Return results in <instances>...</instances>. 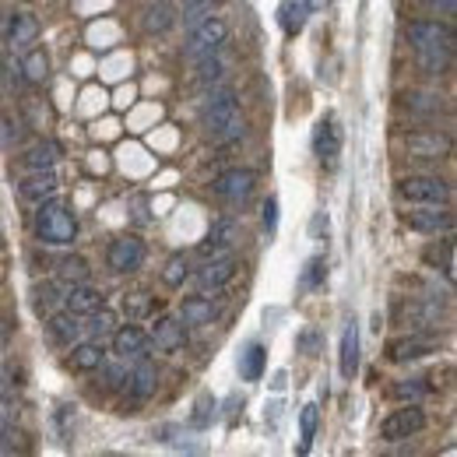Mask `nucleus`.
Wrapping results in <instances>:
<instances>
[{
    "label": "nucleus",
    "mask_w": 457,
    "mask_h": 457,
    "mask_svg": "<svg viewBox=\"0 0 457 457\" xmlns=\"http://www.w3.org/2000/svg\"><path fill=\"white\" fill-rule=\"evenodd\" d=\"M239 243H243V226H239V219L222 215V219L212 222L208 236H204L201 246H197V253H201V257H222V253H236Z\"/></svg>",
    "instance_id": "4468645a"
},
{
    "label": "nucleus",
    "mask_w": 457,
    "mask_h": 457,
    "mask_svg": "<svg viewBox=\"0 0 457 457\" xmlns=\"http://www.w3.org/2000/svg\"><path fill=\"white\" fill-rule=\"evenodd\" d=\"M170 4H172V0H170Z\"/></svg>",
    "instance_id": "49530a36"
},
{
    "label": "nucleus",
    "mask_w": 457,
    "mask_h": 457,
    "mask_svg": "<svg viewBox=\"0 0 457 457\" xmlns=\"http://www.w3.org/2000/svg\"><path fill=\"white\" fill-rule=\"evenodd\" d=\"M401 148L408 159H419V162H440L451 155V137L447 130L440 127H415L401 137Z\"/></svg>",
    "instance_id": "6e6552de"
},
{
    "label": "nucleus",
    "mask_w": 457,
    "mask_h": 457,
    "mask_svg": "<svg viewBox=\"0 0 457 457\" xmlns=\"http://www.w3.org/2000/svg\"><path fill=\"white\" fill-rule=\"evenodd\" d=\"M11 331H14V328H11V320H4V317H0V352L11 345Z\"/></svg>",
    "instance_id": "c03bdc74"
},
{
    "label": "nucleus",
    "mask_w": 457,
    "mask_h": 457,
    "mask_svg": "<svg viewBox=\"0 0 457 457\" xmlns=\"http://www.w3.org/2000/svg\"><path fill=\"white\" fill-rule=\"evenodd\" d=\"M29 299H32V313L46 320L54 310L63 306V286H60V278H39V282H32Z\"/></svg>",
    "instance_id": "393cba45"
},
{
    "label": "nucleus",
    "mask_w": 457,
    "mask_h": 457,
    "mask_svg": "<svg viewBox=\"0 0 457 457\" xmlns=\"http://www.w3.org/2000/svg\"><path fill=\"white\" fill-rule=\"evenodd\" d=\"M7 46L11 50H25V46H32L39 36H43V21H39V14H32V11H14L11 18H7Z\"/></svg>",
    "instance_id": "aec40b11"
},
{
    "label": "nucleus",
    "mask_w": 457,
    "mask_h": 457,
    "mask_svg": "<svg viewBox=\"0 0 457 457\" xmlns=\"http://www.w3.org/2000/svg\"><path fill=\"white\" fill-rule=\"evenodd\" d=\"M57 190H60V179L54 170H32V172H25V179L18 183V194H21V201H29V204H39V201L54 197Z\"/></svg>",
    "instance_id": "5701e85b"
},
{
    "label": "nucleus",
    "mask_w": 457,
    "mask_h": 457,
    "mask_svg": "<svg viewBox=\"0 0 457 457\" xmlns=\"http://www.w3.org/2000/svg\"><path fill=\"white\" fill-rule=\"evenodd\" d=\"M103 306V292L88 282H78V286H67L63 288V310L78 313V317H88Z\"/></svg>",
    "instance_id": "bb28decb"
},
{
    "label": "nucleus",
    "mask_w": 457,
    "mask_h": 457,
    "mask_svg": "<svg viewBox=\"0 0 457 457\" xmlns=\"http://www.w3.org/2000/svg\"><path fill=\"white\" fill-rule=\"evenodd\" d=\"M116 331V313L113 310H106V306H99L96 313H88V324H85V335H92V338H110Z\"/></svg>",
    "instance_id": "4c0bfd02"
},
{
    "label": "nucleus",
    "mask_w": 457,
    "mask_h": 457,
    "mask_svg": "<svg viewBox=\"0 0 457 457\" xmlns=\"http://www.w3.org/2000/svg\"><path fill=\"white\" fill-rule=\"evenodd\" d=\"M113 338V352L123 359V362H130V359H141V355H148V331L137 324V320H130V324H116V331L110 335Z\"/></svg>",
    "instance_id": "6ab92c4d"
},
{
    "label": "nucleus",
    "mask_w": 457,
    "mask_h": 457,
    "mask_svg": "<svg viewBox=\"0 0 457 457\" xmlns=\"http://www.w3.org/2000/svg\"><path fill=\"white\" fill-rule=\"evenodd\" d=\"M222 4H226V0H187V4H183L179 21H183V25H197L201 18L219 14V7H222Z\"/></svg>",
    "instance_id": "58836bf2"
},
{
    "label": "nucleus",
    "mask_w": 457,
    "mask_h": 457,
    "mask_svg": "<svg viewBox=\"0 0 457 457\" xmlns=\"http://www.w3.org/2000/svg\"><path fill=\"white\" fill-rule=\"evenodd\" d=\"M444 103L447 99L444 96H433V92H408V96H401V110L411 116V120H419V123H436L440 113L447 110Z\"/></svg>",
    "instance_id": "4be33fe9"
},
{
    "label": "nucleus",
    "mask_w": 457,
    "mask_h": 457,
    "mask_svg": "<svg viewBox=\"0 0 457 457\" xmlns=\"http://www.w3.org/2000/svg\"><path fill=\"white\" fill-rule=\"evenodd\" d=\"M426 426H429L426 408H422L419 401H401L395 411L384 415V422H380V440H384V444H401V440L419 436Z\"/></svg>",
    "instance_id": "39448f33"
},
{
    "label": "nucleus",
    "mask_w": 457,
    "mask_h": 457,
    "mask_svg": "<svg viewBox=\"0 0 457 457\" xmlns=\"http://www.w3.org/2000/svg\"><path fill=\"white\" fill-rule=\"evenodd\" d=\"M228 36H232V29H228L226 18H222V14H208V18H201L197 25H190V36H187L183 54H187V60L219 54L228 43Z\"/></svg>",
    "instance_id": "423d86ee"
},
{
    "label": "nucleus",
    "mask_w": 457,
    "mask_h": 457,
    "mask_svg": "<svg viewBox=\"0 0 457 457\" xmlns=\"http://www.w3.org/2000/svg\"><path fill=\"white\" fill-rule=\"evenodd\" d=\"M32 228H36V239H39V243L67 250V246H74V239H78V215H74V208H71L63 197L54 194V197H46V201L36 204Z\"/></svg>",
    "instance_id": "7ed1b4c3"
},
{
    "label": "nucleus",
    "mask_w": 457,
    "mask_h": 457,
    "mask_svg": "<svg viewBox=\"0 0 457 457\" xmlns=\"http://www.w3.org/2000/svg\"><path fill=\"white\" fill-rule=\"evenodd\" d=\"M426 11H433V14H444V18H451L457 7V0H419Z\"/></svg>",
    "instance_id": "37998d69"
},
{
    "label": "nucleus",
    "mask_w": 457,
    "mask_h": 457,
    "mask_svg": "<svg viewBox=\"0 0 457 457\" xmlns=\"http://www.w3.org/2000/svg\"><path fill=\"white\" fill-rule=\"evenodd\" d=\"M264 228H268L271 236L278 232V197H275V194L264 201Z\"/></svg>",
    "instance_id": "79ce46f5"
},
{
    "label": "nucleus",
    "mask_w": 457,
    "mask_h": 457,
    "mask_svg": "<svg viewBox=\"0 0 457 457\" xmlns=\"http://www.w3.org/2000/svg\"><path fill=\"white\" fill-rule=\"evenodd\" d=\"M313 155L324 166H335L338 162V155H342V123H338L335 113L317 120V127H313Z\"/></svg>",
    "instance_id": "dca6fc26"
},
{
    "label": "nucleus",
    "mask_w": 457,
    "mask_h": 457,
    "mask_svg": "<svg viewBox=\"0 0 457 457\" xmlns=\"http://www.w3.org/2000/svg\"><path fill=\"white\" fill-rule=\"evenodd\" d=\"M398 197L404 204H451L454 201V187L444 176L411 172V176L398 179Z\"/></svg>",
    "instance_id": "20e7f679"
},
{
    "label": "nucleus",
    "mask_w": 457,
    "mask_h": 457,
    "mask_svg": "<svg viewBox=\"0 0 457 457\" xmlns=\"http://www.w3.org/2000/svg\"><path fill=\"white\" fill-rule=\"evenodd\" d=\"M57 162H60V145H57V141H39V145H32V148H25V152H21V166H25V172L54 170Z\"/></svg>",
    "instance_id": "7c9ffc66"
},
{
    "label": "nucleus",
    "mask_w": 457,
    "mask_h": 457,
    "mask_svg": "<svg viewBox=\"0 0 457 457\" xmlns=\"http://www.w3.org/2000/svg\"><path fill=\"white\" fill-rule=\"evenodd\" d=\"M201 127H204V137L212 145H219V148L236 145L246 134L243 103H239V92L232 85H215L212 88V96L201 106Z\"/></svg>",
    "instance_id": "f03ea898"
},
{
    "label": "nucleus",
    "mask_w": 457,
    "mask_h": 457,
    "mask_svg": "<svg viewBox=\"0 0 457 457\" xmlns=\"http://www.w3.org/2000/svg\"><path fill=\"white\" fill-rule=\"evenodd\" d=\"M18 67H21V78H25L29 85H46V78H50V54L32 43V50L21 57Z\"/></svg>",
    "instance_id": "2f4dec72"
},
{
    "label": "nucleus",
    "mask_w": 457,
    "mask_h": 457,
    "mask_svg": "<svg viewBox=\"0 0 457 457\" xmlns=\"http://www.w3.org/2000/svg\"><path fill=\"white\" fill-rule=\"evenodd\" d=\"M317 426H320V408L317 404H303V411H299V447H295L299 454H310Z\"/></svg>",
    "instance_id": "c9c22d12"
},
{
    "label": "nucleus",
    "mask_w": 457,
    "mask_h": 457,
    "mask_svg": "<svg viewBox=\"0 0 457 457\" xmlns=\"http://www.w3.org/2000/svg\"><path fill=\"white\" fill-rule=\"evenodd\" d=\"M395 320L411 331H436L444 324V303L433 295H408L395 310Z\"/></svg>",
    "instance_id": "0eeeda50"
},
{
    "label": "nucleus",
    "mask_w": 457,
    "mask_h": 457,
    "mask_svg": "<svg viewBox=\"0 0 457 457\" xmlns=\"http://www.w3.org/2000/svg\"><path fill=\"white\" fill-rule=\"evenodd\" d=\"M176 21H179V14L172 11L170 0H152L145 7V14H141V29L148 36H170L172 29H176Z\"/></svg>",
    "instance_id": "a878e982"
},
{
    "label": "nucleus",
    "mask_w": 457,
    "mask_h": 457,
    "mask_svg": "<svg viewBox=\"0 0 457 457\" xmlns=\"http://www.w3.org/2000/svg\"><path fill=\"white\" fill-rule=\"evenodd\" d=\"M310 14H313V11H310L306 0H282V4H278V25H282V32H286L288 39L306 29Z\"/></svg>",
    "instance_id": "c756f323"
},
{
    "label": "nucleus",
    "mask_w": 457,
    "mask_h": 457,
    "mask_svg": "<svg viewBox=\"0 0 457 457\" xmlns=\"http://www.w3.org/2000/svg\"><path fill=\"white\" fill-rule=\"evenodd\" d=\"M148 345L152 348H159V352H179L183 345H187V324L176 317V313H159L155 320H152V331H148Z\"/></svg>",
    "instance_id": "f3484780"
},
{
    "label": "nucleus",
    "mask_w": 457,
    "mask_h": 457,
    "mask_svg": "<svg viewBox=\"0 0 457 457\" xmlns=\"http://www.w3.org/2000/svg\"><path fill=\"white\" fill-rule=\"evenodd\" d=\"M391 395L398 401H419V404H422V401L433 395V387H429L426 377H408V380H398V384H395Z\"/></svg>",
    "instance_id": "e433bc0d"
},
{
    "label": "nucleus",
    "mask_w": 457,
    "mask_h": 457,
    "mask_svg": "<svg viewBox=\"0 0 457 457\" xmlns=\"http://www.w3.org/2000/svg\"><path fill=\"white\" fill-rule=\"evenodd\" d=\"M359 362H362V342H359V324L352 320L342 335V355H338V366H342L345 380H355L359 373Z\"/></svg>",
    "instance_id": "c85d7f7f"
},
{
    "label": "nucleus",
    "mask_w": 457,
    "mask_h": 457,
    "mask_svg": "<svg viewBox=\"0 0 457 457\" xmlns=\"http://www.w3.org/2000/svg\"><path fill=\"white\" fill-rule=\"evenodd\" d=\"M21 436H18V429L11 426V419H4L0 415V454H14L21 444H18Z\"/></svg>",
    "instance_id": "a19ab883"
},
{
    "label": "nucleus",
    "mask_w": 457,
    "mask_h": 457,
    "mask_svg": "<svg viewBox=\"0 0 457 457\" xmlns=\"http://www.w3.org/2000/svg\"><path fill=\"white\" fill-rule=\"evenodd\" d=\"M120 387H123L127 404H145V401H152L155 391H159V366H155L148 355L134 359V366H127Z\"/></svg>",
    "instance_id": "1a4fd4ad"
},
{
    "label": "nucleus",
    "mask_w": 457,
    "mask_h": 457,
    "mask_svg": "<svg viewBox=\"0 0 457 457\" xmlns=\"http://www.w3.org/2000/svg\"><path fill=\"white\" fill-rule=\"evenodd\" d=\"M57 278L63 286H78V282H88L92 278V264L81 257V253H63L57 261Z\"/></svg>",
    "instance_id": "72a5a7b5"
},
{
    "label": "nucleus",
    "mask_w": 457,
    "mask_h": 457,
    "mask_svg": "<svg viewBox=\"0 0 457 457\" xmlns=\"http://www.w3.org/2000/svg\"><path fill=\"white\" fill-rule=\"evenodd\" d=\"M264 366H268V348H264L261 342H246V345H243V352H239V362H236L239 377H243L246 384H257V380L264 377Z\"/></svg>",
    "instance_id": "cd10ccee"
},
{
    "label": "nucleus",
    "mask_w": 457,
    "mask_h": 457,
    "mask_svg": "<svg viewBox=\"0 0 457 457\" xmlns=\"http://www.w3.org/2000/svg\"><path fill=\"white\" fill-rule=\"evenodd\" d=\"M145 257H148V246H145V239L134 236V232L116 236L113 243L106 246V264H110L113 275H134V271H141Z\"/></svg>",
    "instance_id": "9b49d317"
},
{
    "label": "nucleus",
    "mask_w": 457,
    "mask_h": 457,
    "mask_svg": "<svg viewBox=\"0 0 457 457\" xmlns=\"http://www.w3.org/2000/svg\"><path fill=\"white\" fill-rule=\"evenodd\" d=\"M328 278V261L324 257H310L306 268H303V278H299V288H317Z\"/></svg>",
    "instance_id": "ea45409f"
},
{
    "label": "nucleus",
    "mask_w": 457,
    "mask_h": 457,
    "mask_svg": "<svg viewBox=\"0 0 457 457\" xmlns=\"http://www.w3.org/2000/svg\"><path fill=\"white\" fill-rule=\"evenodd\" d=\"M103 359H106V345L99 342V338H88V342L78 338V342L71 345L67 370H74V373H96L103 366Z\"/></svg>",
    "instance_id": "b1692460"
},
{
    "label": "nucleus",
    "mask_w": 457,
    "mask_h": 457,
    "mask_svg": "<svg viewBox=\"0 0 457 457\" xmlns=\"http://www.w3.org/2000/svg\"><path fill=\"white\" fill-rule=\"evenodd\" d=\"M190 63H194V81H197V85H208V88L222 85V78H226V60L219 57V54L194 57Z\"/></svg>",
    "instance_id": "473e14b6"
},
{
    "label": "nucleus",
    "mask_w": 457,
    "mask_h": 457,
    "mask_svg": "<svg viewBox=\"0 0 457 457\" xmlns=\"http://www.w3.org/2000/svg\"><path fill=\"white\" fill-rule=\"evenodd\" d=\"M253 190H257V172L243 170V166L219 172V176L212 179V194H215L219 201H226V204H243V201H250Z\"/></svg>",
    "instance_id": "ddd939ff"
},
{
    "label": "nucleus",
    "mask_w": 457,
    "mask_h": 457,
    "mask_svg": "<svg viewBox=\"0 0 457 457\" xmlns=\"http://www.w3.org/2000/svg\"><path fill=\"white\" fill-rule=\"evenodd\" d=\"M190 253L187 250H176L166 257V264H162V286L166 288H183L187 286V278H190Z\"/></svg>",
    "instance_id": "f704fd0d"
},
{
    "label": "nucleus",
    "mask_w": 457,
    "mask_h": 457,
    "mask_svg": "<svg viewBox=\"0 0 457 457\" xmlns=\"http://www.w3.org/2000/svg\"><path fill=\"white\" fill-rule=\"evenodd\" d=\"M236 275H239V257L236 253L204 257V264L197 271H190V278L197 282V288H208V292H222Z\"/></svg>",
    "instance_id": "2eb2a0df"
},
{
    "label": "nucleus",
    "mask_w": 457,
    "mask_h": 457,
    "mask_svg": "<svg viewBox=\"0 0 457 457\" xmlns=\"http://www.w3.org/2000/svg\"><path fill=\"white\" fill-rule=\"evenodd\" d=\"M404 43L415 57V67L426 74V78H444L454 63V25L444 21V18H419V21H408L404 25Z\"/></svg>",
    "instance_id": "f257e3e1"
},
{
    "label": "nucleus",
    "mask_w": 457,
    "mask_h": 457,
    "mask_svg": "<svg viewBox=\"0 0 457 457\" xmlns=\"http://www.w3.org/2000/svg\"><path fill=\"white\" fill-rule=\"evenodd\" d=\"M436 352H440V345L433 342V338H422L419 331L387 342V359L398 362V366H404V362H422V359H429V355H436Z\"/></svg>",
    "instance_id": "a211bd4d"
},
{
    "label": "nucleus",
    "mask_w": 457,
    "mask_h": 457,
    "mask_svg": "<svg viewBox=\"0 0 457 457\" xmlns=\"http://www.w3.org/2000/svg\"><path fill=\"white\" fill-rule=\"evenodd\" d=\"M401 222L419 236H444L454 228V212L451 204H408Z\"/></svg>",
    "instance_id": "9d476101"
},
{
    "label": "nucleus",
    "mask_w": 457,
    "mask_h": 457,
    "mask_svg": "<svg viewBox=\"0 0 457 457\" xmlns=\"http://www.w3.org/2000/svg\"><path fill=\"white\" fill-rule=\"evenodd\" d=\"M81 335H85V317H78V313H71L63 306L46 317V338H50V345H67L71 348Z\"/></svg>",
    "instance_id": "412c9836"
},
{
    "label": "nucleus",
    "mask_w": 457,
    "mask_h": 457,
    "mask_svg": "<svg viewBox=\"0 0 457 457\" xmlns=\"http://www.w3.org/2000/svg\"><path fill=\"white\" fill-rule=\"evenodd\" d=\"M219 317H222V295H219V292L201 288V292H190V295L179 303V320H183L187 328H208V324H215Z\"/></svg>",
    "instance_id": "f8f14e48"
},
{
    "label": "nucleus",
    "mask_w": 457,
    "mask_h": 457,
    "mask_svg": "<svg viewBox=\"0 0 457 457\" xmlns=\"http://www.w3.org/2000/svg\"><path fill=\"white\" fill-rule=\"evenodd\" d=\"M306 4H310V11H324L331 0H306Z\"/></svg>",
    "instance_id": "a18cd8bd"
}]
</instances>
